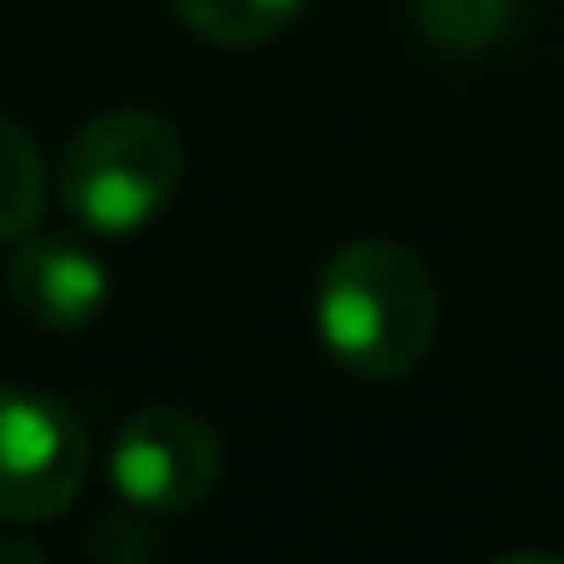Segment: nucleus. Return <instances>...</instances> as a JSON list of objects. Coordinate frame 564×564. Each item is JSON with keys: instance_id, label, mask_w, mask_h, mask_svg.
<instances>
[{"instance_id": "nucleus-5", "label": "nucleus", "mask_w": 564, "mask_h": 564, "mask_svg": "<svg viewBox=\"0 0 564 564\" xmlns=\"http://www.w3.org/2000/svg\"><path fill=\"white\" fill-rule=\"evenodd\" d=\"M7 304L43 334H86L110 310V268L74 231H25L7 261Z\"/></svg>"}, {"instance_id": "nucleus-9", "label": "nucleus", "mask_w": 564, "mask_h": 564, "mask_svg": "<svg viewBox=\"0 0 564 564\" xmlns=\"http://www.w3.org/2000/svg\"><path fill=\"white\" fill-rule=\"evenodd\" d=\"M86 552L91 558H116V564H140V558H152L159 552V540H152V528H147V510H104L98 522L86 528Z\"/></svg>"}, {"instance_id": "nucleus-2", "label": "nucleus", "mask_w": 564, "mask_h": 564, "mask_svg": "<svg viewBox=\"0 0 564 564\" xmlns=\"http://www.w3.org/2000/svg\"><path fill=\"white\" fill-rule=\"evenodd\" d=\"M183 171L188 152L171 116L122 104V110H98L91 122H79V134L62 152L55 188H62V207L74 213L79 231L140 237L176 200Z\"/></svg>"}, {"instance_id": "nucleus-4", "label": "nucleus", "mask_w": 564, "mask_h": 564, "mask_svg": "<svg viewBox=\"0 0 564 564\" xmlns=\"http://www.w3.org/2000/svg\"><path fill=\"white\" fill-rule=\"evenodd\" d=\"M104 467L122 503L147 516H183L225 479V443L188 406H140L116 425Z\"/></svg>"}, {"instance_id": "nucleus-7", "label": "nucleus", "mask_w": 564, "mask_h": 564, "mask_svg": "<svg viewBox=\"0 0 564 564\" xmlns=\"http://www.w3.org/2000/svg\"><path fill=\"white\" fill-rule=\"evenodd\" d=\"M43 200H50V171H43L37 140L13 116H0V249L37 231Z\"/></svg>"}, {"instance_id": "nucleus-8", "label": "nucleus", "mask_w": 564, "mask_h": 564, "mask_svg": "<svg viewBox=\"0 0 564 564\" xmlns=\"http://www.w3.org/2000/svg\"><path fill=\"white\" fill-rule=\"evenodd\" d=\"M413 25L443 55H486L510 37L516 0H413Z\"/></svg>"}, {"instance_id": "nucleus-3", "label": "nucleus", "mask_w": 564, "mask_h": 564, "mask_svg": "<svg viewBox=\"0 0 564 564\" xmlns=\"http://www.w3.org/2000/svg\"><path fill=\"white\" fill-rule=\"evenodd\" d=\"M91 479V431L62 394L0 382V528L67 516Z\"/></svg>"}, {"instance_id": "nucleus-6", "label": "nucleus", "mask_w": 564, "mask_h": 564, "mask_svg": "<svg viewBox=\"0 0 564 564\" xmlns=\"http://www.w3.org/2000/svg\"><path fill=\"white\" fill-rule=\"evenodd\" d=\"M171 7L200 43H219V50H256V43L280 37L310 0H171Z\"/></svg>"}, {"instance_id": "nucleus-1", "label": "nucleus", "mask_w": 564, "mask_h": 564, "mask_svg": "<svg viewBox=\"0 0 564 564\" xmlns=\"http://www.w3.org/2000/svg\"><path fill=\"white\" fill-rule=\"evenodd\" d=\"M316 340L346 377L358 382H401L425 365L437 340V280L406 243L358 237L340 243L316 273L310 292Z\"/></svg>"}]
</instances>
